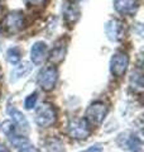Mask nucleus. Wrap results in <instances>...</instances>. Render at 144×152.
I'll return each instance as SVG.
<instances>
[{
  "label": "nucleus",
  "instance_id": "nucleus-1",
  "mask_svg": "<svg viewBox=\"0 0 144 152\" xmlns=\"http://www.w3.org/2000/svg\"><path fill=\"white\" fill-rule=\"evenodd\" d=\"M68 136L73 140H86L90 136V124L85 118H73L67 126Z\"/></svg>",
  "mask_w": 144,
  "mask_h": 152
},
{
  "label": "nucleus",
  "instance_id": "nucleus-2",
  "mask_svg": "<svg viewBox=\"0 0 144 152\" xmlns=\"http://www.w3.org/2000/svg\"><path fill=\"white\" fill-rule=\"evenodd\" d=\"M57 119V113L53 105L48 103H43L38 107L37 112H36V122L39 127L47 128L52 126Z\"/></svg>",
  "mask_w": 144,
  "mask_h": 152
},
{
  "label": "nucleus",
  "instance_id": "nucleus-3",
  "mask_svg": "<svg viewBox=\"0 0 144 152\" xmlns=\"http://www.w3.org/2000/svg\"><path fill=\"white\" fill-rule=\"evenodd\" d=\"M24 27V15L22 12H12L5 15V18L1 22V29L12 34V33H17Z\"/></svg>",
  "mask_w": 144,
  "mask_h": 152
},
{
  "label": "nucleus",
  "instance_id": "nucleus-4",
  "mask_svg": "<svg viewBox=\"0 0 144 152\" xmlns=\"http://www.w3.org/2000/svg\"><path fill=\"white\" fill-rule=\"evenodd\" d=\"M105 33L111 42H120L121 39H124L127 33L125 23L116 18L110 19L105 26Z\"/></svg>",
  "mask_w": 144,
  "mask_h": 152
},
{
  "label": "nucleus",
  "instance_id": "nucleus-5",
  "mask_svg": "<svg viewBox=\"0 0 144 152\" xmlns=\"http://www.w3.org/2000/svg\"><path fill=\"white\" fill-rule=\"evenodd\" d=\"M129 66V57L125 52L118 51L113 55L110 60V71L115 77H121L127 72Z\"/></svg>",
  "mask_w": 144,
  "mask_h": 152
},
{
  "label": "nucleus",
  "instance_id": "nucleus-6",
  "mask_svg": "<svg viewBox=\"0 0 144 152\" xmlns=\"http://www.w3.org/2000/svg\"><path fill=\"white\" fill-rule=\"evenodd\" d=\"M58 80V72H57L56 67L53 66H48L44 67L39 74H38V84L39 86L46 90V91H51L56 86V83Z\"/></svg>",
  "mask_w": 144,
  "mask_h": 152
},
{
  "label": "nucleus",
  "instance_id": "nucleus-7",
  "mask_svg": "<svg viewBox=\"0 0 144 152\" xmlns=\"http://www.w3.org/2000/svg\"><path fill=\"white\" fill-rule=\"evenodd\" d=\"M106 113H108V108L104 103L95 102L87 108L85 119L89 123H91V124H101L105 117H106Z\"/></svg>",
  "mask_w": 144,
  "mask_h": 152
},
{
  "label": "nucleus",
  "instance_id": "nucleus-8",
  "mask_svg": "<svg viewBox=\"0 0 144 152\" xmlns=\"http://www.w3.org/2000/svg\"><path fill=\"white\" fill-rule=\"evenodd\" d=\"M62 12H63L65 22L68 26L75 24L80 17V9L73 0H66L63 4V8H62Z\"/></svg>",
  "mask_w": 144,
  "mask_h": 152
},
{
  "label": "nucleus",
  "instance_id": "nucleus-9",
  "mask_svg": "<svg viewBox=\"0 0 144 152\" xmlns=\"http://www.w3.org/2000/svg\"><path fill=\"white\" fill-rule=\"evenodd\" d=\"M8 113H9V115L12 117V121L14 123V126L18 128L19 132H22V133L29 132V123H28L25 115H24L22 112H19L17 108L10 105L8 108Z\"/></svg>",
  "mask_w": 144,
  "mask_h": 152
},
{
  "label": "nucleus",
  "instance_id": "nucleus-10",
  "mask_svg": "<svg viewBox=\"0 0 144 152\" xmlns=\"http://www.w3.org/2000/svg\"><path fill=\"white\" fill-rule=\"evenodd\" d=\"M118 145L121 148L137 152L140 148V140L135 134H133V133H121L118 137Z\"/></svg>",
  "mask_w": 144,
  "mask_h": 152
},
{
  "label": "nucleus",
  "instance_id": "nucleus-11",
  "mask_svg": "<svg viewBox=\"0 0 144 152\" xmlns=\"http://www.w3.org/2000/svg\"><path fill=\"white\" fill-rule=\"evenodd\" d=\"M47 45L44 42H36L31 48V60L33 64L41 65L47 56Z\"/></svg>",
  "mask_w": 144,
  "mask_h": 152
},
{
  "label": "nucleus",
  "instance_id": "nucleus-12",
  "mask_svg": "<svg viewBox=\"0 0 144 152\" xmlns=\"http://www.w3.org/2000/svg\"><path fill=\"white\" fill-rule=\"evenodd\" d=\"M115 10L124 15H132L133 13L137 12L138 9V1L137 0H115L114 1Z\"/></svg>",
  "mask_w": 144,
  "mask_h": 152
},
{
  "label": "nucleus",
  "instance_id": "nucleus-13",
  "mask_svg": "<svg viewBox=\"0 0 144 152\" xmlns=\"http://www.w3.org/2000/svg\"><path fill=\"white\" fill-rule=\"evenodd\" d=\"M65 55H66V46L63 43V39H61V41L57 42L56 46L53 47V50L51 51L49 56H48V60H49L51 64L57 65V64H60L63 61Z\"/></svg>",
  "mask_w": 144,
  "mask_h": 152
},
{
  "label": "nucleus",
  "instance_id": "nucleus-14",
  "mask_svg": "<svg viewBox=\"0 0 144 152\" xmlns=\"http://www.w3.org/2000/svg\"><path fill=\"white\" fill-rule=\"evenodd\" d=\"M44 145H46V148H47L48 152H66L61 140L56 138V137H51V138H48Z\"/></svg>",
  "mask_w": 144,
  "mask_h": 152
},
{
  "label": "nucleus",
  "instance_id": "nucleus-15",
  "mask_svg": "<svg viewBox=\"0 0 144 152\" xmlns=\"http://www.w3.org/2000/svg\"><path fill=\"white\" fill-rule=\"evenodd\" d=\"M29 70H31V66H28V64H23V65L15 66V67L13 69V71H12V77H10L12 83L17 81V80H19L22 76L27 75L28 72H29Z\"/></svg>",
  "mask_w": 144,
  "mask_h": 152
},
{
  "label": "nucleus",
  "instance_id": "nucleus-16",
  "mask_svg": "<svg viewBox=\"0 0 144 152\" xmlns=\"http://www.w3.org/2000/svg\"><path fill=\"white\" fill-rule=\"evenodd\" d=\"M130 85L134 90H142L143 89V79H142V72L139 70L133 71L132 77H130Z\"/></svg>",
  "mask_w": 144,
  "mask_h": 152
},
{
  "label": "nucleus",
  "instance_id": "nucleus-17",
  "mask_svg": "<svg viewBox=\"0 0 144 152\" xmlns=\"http://www.w3.org/2000/svg\"><path fill=\"white\" fill-rule=\"evenodd\" d=\"M20 51H19L18 47H13V48H9L8 52H7V58L10 64L13 65H17L19 61H20Z\"/></svg>",
  "mask_w": 144,
  "mask_h": 152
},
{
  "label": "nucleus",
  "instance_id": "nucleus-18",
  "mask_svg": "<svg viewBox=\"0 0 144 152\" xmlns=\"http://www.w3.org/2000/svg\"><path fill=\"white\" fill-rule=\"evenodd\" d=\"M36 103H37V93H33L25 98V100H24V107L27 109H32V108L36 107Z\"/></svg>",
  "mask_w": 144,
  "mask_h": 152
},
{
  "label": "nucleus",
  "instance_id": "nucleus-19",
  "mask_svg": "<svg viewBox=\"0 0 144 152\" xmlns=\"http://www.w3.org/2000/svg\"><path fill=\"white\" fill-rule=\"evenodd\" d=\"M28 7H33V8H41L44 7V4L47 3V0H25Z\"/></svg>",
  "mask_w": 144,
  "mask_h": 152
},
{
  "label": "nucleus",
  "instance_id": "nucleus-20",
  "mask_svg": "<svg viewBox=\"0 0 144 152\" xmlns=\"http://www.w3.org/2000/svg\"><path fill=\"white\" fill-rule=\"evenodd\" d=\"M19 152H39V151H38L33 145H31V142H29V143L20 147V148H19Z\"/></svg>",
  "mask_w": 144,
  "mask_h": 152
},
{
  "label": "nucleus",
  "instance_id": "nucleus-21",
  "mask_svg": "<svg viewBox=\"0 0 144 152\" xmlns=\"http://www.w3.org/2000/svg\"><path fill=\"white\" fill-rule=\"evenodd\" d=\"M101 151V147H100L99 145H96V146H92L91 148L89 150H86V151H81V152H100Z\"/></svg>",
  "mask_w": 144,
  "mask_h": 152
},
{
  "label": "nucleus",
  "instance_id": "nucleus-22",
  "mask_svg": "<svg viewBox=\"0 0 144 152\" xmlns=\"http://www.w3.org/2000/svg\"><path fill=\"white\" fill-rule=\"evenodd\" d=\"M0 152H9V150H8V147H7L5 145L0 143Z\"/></svg>",
  "mask_w": 144,
  "mask_h": 152
}]
</instances>
